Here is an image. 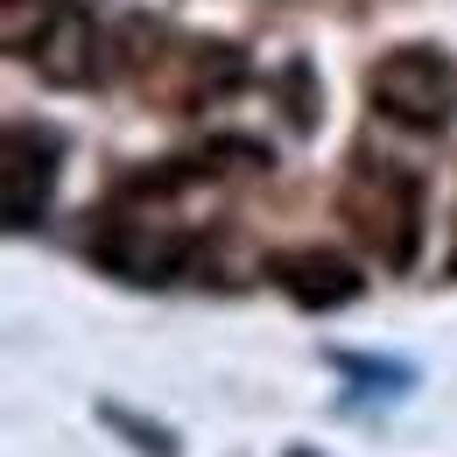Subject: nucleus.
Instances as JSON below:
<instances>
[{
    "mask_svg": "<svg viewBox=\"0 0 457 457\" xmlns=\"http://www.w3.org/2000/svg\"><path fill=\"white\" fill-rule=\"evenodd\" d=\"M57 176H63V134L57 127L7 120V134H0V212H7V232H36L50 219Z\"/></svg>",
    "mask_w": 457,
    "mask_h": 457,
    "instance_id": "obj_4",
    "label": "nucleus"
},
{
    "mask_svg": "<svg viewBox=\"0 0 457 457\" xmlns=\"http://www.w3.org/2000/svg\"><path fill=\"white\" fill-rule=\"evenodd\" d=\"M366 99L380 120H395L408 134H444L457 120V63L436 43H395L366 71Z\"/></svg>",
    "mask_w": 457,
    "mask_h": 457,
    "instance_id": "obj_3",
    "label": "nucleus"
},
{
    "mask_svg": "<svg viewBox=\"0 0 457 457\" xmlns=\"http://www.w3.org/2000/svg\"><path fill=\"white\" fill-rule=\"evenodd\" d=\"M338 219L366 246L373 268L408 275L415 253H422V176L408 170V162H395V155H359L345 170Z\"/></svg>",
    "mask_w": 457,
    "mask_h": 457,
    "instance_id": "obj_2",
    "label": "nucleus"
},
{
    "mask_svg": "<svg viewBox=\"0 0 457 457\" xmlns=\"http://www.w3.org/2000/svg\"><path fill=\"white\" fill-rule=\"evenodd\" d=\"M0 36L7 57L29 63L50 92H92L120 57V43L85 0H0Z\"/></svg>",
    "mask_w": 457,
    "mask_h": 457,
    "instance_id": "obj_1",
    "label": "nucleus"
},
{
    "mask_svg": "<svg viewBox=\"0 0 457 457\" xmlns=\"http://www.w3.org/2000/svg\"><path fill=\"white\" fill-rule=\"evenodd\" d=\"M282 457H324V451H310V444H288V451Z\"/></svg>",
    "mask_w": 457,
    "mask_h": 457,
    "instance_id": "obj_8",
    "label": "nucleus"
},
{
    "mask_svg": "<svg viewBox=\"0 0 457 457\" xmlns=\"http://www.w3.org/2000/svg\"><path fill=\"white\" fill-rule=\"evenodd\" d=\"M451 275H457V239H451Z\"/></svg>",
    "mask_w": 457,
    "mask_h": 457,
    "instance_id": "obj_9",
    "label": "nucleus"
},
{
    "mask_svg": "<svg viewBox=\"0 0 457 457\" xmlns=\"http://www.w3.org/2000/svg\"><path fill=\"white\" fill-rule=\"evenodd\" d=\"M324 359L373 401H408L415 387H422V366H415V359H395V352H345L338 345V352H324Z\"/></svg>",
    "mask_w": 457,
    "mask_h": 457,
    "instance_id": "obj_6",
    "label": "nucleus"
},
{
    "mask_svg": "<svg viewBox=\"0 0 457 457\" xmlns=\"http://www.w3.org/2000/svg\"><path fill=\"white\" fill-rule=\"evenodd\" d=\"M268 282L282 288L295 310H310V317H331V310H352L359 295H366V275L331 253V246H288L268 261Z\"/></svg>",
    "mask_w": 457,
    "mask_h": 457,
    "instance_id": "obj_5",
    "label": "nucleus"
},
{
    "mask_svg": "<svg viewBox=\"0 0 457 457\" xmlns=\"http://www.w3.org/2000/svg\"><path fill=\"white\" fill-rule=\"evenodd\" d=\"M99 422H106L113 436H127V451H141V457H183V436H176L170 422L134 415L127 401H99Z\"/></svg>",
    "mask_w": 457,
    "mask_h": 457,
    "instance_id": "obj_7",
    "label": "nucleus"
}]
</instances>
